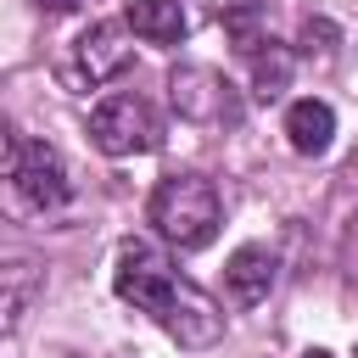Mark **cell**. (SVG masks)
I'll return each instance as SVG.
<instances>
[{
	"label": "cell",
	"instance_id": "obj_1",
	"mask_svg": "<svg viewBox=\"0 0 358 358\" xmlns=\"http://www.w3.org/2000/svg\"><path fill=\"white\" fill-rule=\"evenodd\" d=\"M112 285H117L123 302H134L140 313H151L179 347H213V341L224 336L218 302H213L201 285L179 280V268H168V257H162L157 246H145V241H129V246L117 252Z\"/></svg>",
	"mask_w": 358,
	"mask_h": 358
},
{
	"label": "cell",
	"instance_id": "obj_2",
	"mask_svg": "<svg viewBox=\"0 0 358 358\" xmlns=\"http://www.w3.org/2000/svg\"><path fill=\"white\" fill-rule=\"evenodd\" d=\"M145 213H151L157 235L173 241L179 252H201L218 235V224H224V201H218V190H213L207 173H168L151 190Z\"/></svg>",
	"mask_w": 358,
	"mask_h": 358
},
{
	"label": "cell",
	"instance_id": "obj_3",
	"mask_svg": "<svg viewBox=\"0 0 358 358\" xmlns=\"http://www.w3.org/2000/svg\"><path fill=\"white\" fill-rule=\"evenodd\" d=\"M157 112L140 101V95H106L95 112H90V140L106 151V157H140L157 145Z\"/></svg>",
	"mask_w": 358,
	"mask_h": 358
},
{
	"label": "cell",
	"instance_id": "obj_4",
	"mask_svg": "<svg viewBox=\"0 0 358 358\" xmlns=\"http://www.w3.org/2000/svg\"><path fill=\"white\" fill-rule=\"evenodd\" d=\"M6 179H11V185H17V196H22L28 207H39V213L67 201V168H62L56 145H45V140H22V134H11Z\"/></svg>",
	"mask_w": 358,
	"mask_h": 358
},
{
	"label": "cell",
	"instance_id": "obj_5",
	"mask_svg": "<svg viewBox=\"0 0 358 358\" xmlns=\"http://www.w3.org/2000/svg\"><path fill=\"white\" fill-rule=\"evenodd\" d=\"M168 101L185 123H235L241 106L229 95V78H218L213 67H173L168 73Z\"/></svg>",
	"mask_w": 358,
	"mask_h": 358
},
{
	"label": "cell",
	"instance_id": "obj_6",
	"mask_svg": "<svg viewBox=\"0 0 358 358\" xmlns=\"http://www.w3.org/2000/svg\"><path fill=\"white\" fill-rule=\"evenodd\" d=\"M129 62H134V45H129L123 22H90L78 34V73H84V84H106Z\"/></svg>",
	"mask_w": 358,
	"mask_h": 358
},
{
	"label": "cell",
	"instance_id": "obj_7",
	"mask_svg": "<svg viewBox=\"0 0 358 358\" xmlns=\"http://www.w3.org/2000/svg\"><path fill=\"white\" fill-rule=\"evenodd\" d=\"M224 285H229V296L241 308L263 302L274 291V252L268 246H235L229 252V268H224Z\"/></svg>",
	"mask_w": 358,
	"mask_h": 358
},
{
	"label": "cell",
	"instance_id": "obj_8",
	"mask_svg": "<svg viewBox=\"0 0 358 358\" xmlns=\"http://www.w3.org/2000/svg\"><path fill=\"white\" fill-rule=\"evenodd\" d=\"M330 134H336V112L324 106V101H291V112H285V140H291V151H302V157H319V151H330Z\"/></svg>",
	"mask_w": 358,
	"mask_h": 358
},
{
	"label": "cell",
	"instance_id": "obj_9",
	"mask_svg": "<svg viewBox=\"0 0 358 358\" xmlns=\"http://www.w3.org/2000/svg\"><path fill=\"white\" fill-rule=\"evenodd\" d=\"M123 22H129L140 39H151V45L185 39V11H179V0H123Z\"/></svg>",
	"mask_w": 358,
	"mask_h": 358
},
{
	"label": "cell",
	"instance_id": "obj_10",
	"mask_svg": "<svg viewBox=\"0 0 358 358\" xmlns=\"http://www.w3.org/2000/svg\"><path fill=\"white\" fill-rule=\"evenodd\" d=\"M291 67H296L291 45L263 39V45L252 50V95H257V101H280V95L291 90Z\"/></svg>",
	"mask_w": 358,
	"mask_h": 358
},
{
	"label": "cell",
	"instance_id": "obj_11",
	"mask_svg": "<svg viewBox=\"0 0 358 358\" xmlns=\"http://www.w3.org/2000/svg\"><path fill=\"white\" fill-rule=\"evenodd\" d=\"M34 296H39V268L28 263V257H11L6 268H0V324H6V336L22 324V313L34 308Z\"/></svg>",
	"mask_w": 358,
	"mask_h": 358
},
{
	"label": "cell",
	"instance_id": "obj_12",
	"mask_svg": "<svg viewBox=\"0 0 358 358\" xmlns=\"http://www.w3.org/2000/svg\"><path fill=\"white\" fill-rule=\"evenodd\" d=\"M336 39H341V34H336V22H330V17H308V22H302V34H296L302 56H330V50H336Z\"/></svg>",
	"mask_w": 358,
	"mask_h": 358
},
{
	"label": "cell",
	"instance_id": "obj_13",
	"mask_svg": "<svg viewBox=\"0 0 358 358\" xmlns=\"http://www.w3.org/2000/svg\"><path fill=\"white\" fill-rule=\"evenodd\" d=\"M229 34H235V50H241V56H252V50L268 39V34H257V17H252V11H229Z\"/></svg>",
	"mask_w": 358,
	"mask_h": 358
},
{
	"label": "cell",
	"instance_id": "obj_14",
	"mask_svg": "<svg viewBox=\"0 0 358 358\" xmlns=\"http://www.w3.org/2000/svg\"><path fill=\"white\" fill-rule=\"evenodd\" d=\"M39 6H45V11H73L78 0H39Z\"/></svg>",
	"mask_w": 358,
	"mask_h": 358
},
{
	"label": "cell",
	"instance_id": "obj_15",
	"mask_svg": "<svg viewBox=\"0 0 358 358\" xmlns=\"http://www.w3.org/2000/svg\"><path fill=\"white\" fill-rule=\"evenodd\" d=\"M302 358H330V352H324V347H313V352H302Z\"/></svg>",
	"mask_w": 358,
	"mask_h": 358
}]
</instances>
